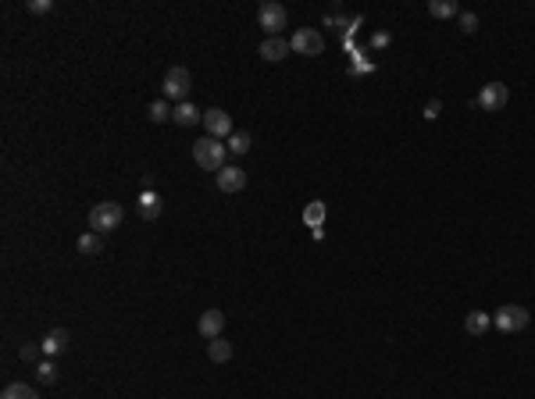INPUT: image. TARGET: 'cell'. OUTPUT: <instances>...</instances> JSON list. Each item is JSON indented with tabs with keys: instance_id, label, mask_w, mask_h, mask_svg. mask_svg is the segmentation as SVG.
Instances as JSON below:
<instances>
[{
	"instance_id": "obj_15",
	"label": "cell",
	"mask_w": 535,
	"mask_h": 399,
	"mask_svg": "<svg viewBox=\"0 0 535 399\" xmlns=\"http://www.w3.org/2000/svg\"><path fill=\"white\" fill-rule=\"evenodd\" d=\"M136 207H139V217L153 221V217L160 214V196H157L153 189H143V193H139V200H136Z\"/></svg>"
},
{
	"instance_id": "obj_17",
	"label": "cell",
	"mask_w": 535,
	"mask_h": 399,
	"mask_svg": "<svg viewBox=\"0 0 535 399\" xmlns=\"http://www.w3.org/2000/svg\"><path fill=\"white\" fill-rule=\"evenodd\" d=\"M489 324H493V317H489V314H482V310H471V314L464 317V328H467L471 335H486V331H489Z\"/></svg>"
},
{
	"instance_id": "obj_20",
	"label": "cell",
	"mask_w": 535,
	"mask_h": 399,
	"mask_svg": "<svg viewBox=\"0 0 535 399\" xmlns=\"http://www.w3.org/2000/svg\"><path fill=\"white\" fill-rule=\"evenodd\" d=\"M0 399H39V395H36V388H32V385L15 381V385H8L4 392H0Z\"/></svg>"
},
{
	"instance_id": "obj_23",
	"label": "cell",
	"mask_w": 535,
	"mask_h": 399,
	"mask_svg": "<svg viewBox=\"0 0 535 399\" xmlns=\"http://www.w3.org/2000/svg\"><path fill=\"white\" fill-rule=\"evenodd\" d=\"M250 143H253V139H250L246 132H232V136H229V153L243 157V153H250Z\"/></svg>"
},
{
	"instance_id": "obj_24",
	"label": "cell",
	"mask_w": 535,
	"mask_h": 399,
	"mask_svg": "<svg viewBox=\"0 0 535 399\" xmlns=\"http://www.w3.org/2000/svg\"><path fill=\"white\" fill-rule=\"evenodd\" d=\"M25 11L29 15H46V11H54V0H25Z\"/></svg>"
},
{
	"instance_id": "obj_26",
	"label": "cell",
	"mask_w": 535,
	"mask_h": 399,
	"mask_svg": "<svg viewBox=\"0 0 535 399\" xmlns=\"http://www.w3.org/2000/svg\"><path fill=\"white\" fill-rule=\"evenodd\" d=\"M460 29H464V32H478V15L460 11Z\"/></svg>"
},
{
	"instance_id": "obj_1",
	"label": "cell",
	"mask_w": 535,
	"mask_h": 399,
	"mask_svg": "<svg viewBox=\"0 0 535 399\" xmlns=\"http://www.w3.org/2000/svg\"><path fill=\"white\" fill-rule=\"evenodd\" d=\"M193 160H196L203 171H222V167H225V160H229V146H225L222 139L203 136V139H196V143H193Z\"/></svg>"
},
{
	"instance_id": "obj_14",
	"label": "cell",
	"mask_w": 535,
	"mask_h": 399,
	"mask_svg": "<svg viewBox=\"0 0 535 399\" xmlns=\"http://www.w3.org/2000/svg\"><path fill=\"white\" fill-rule=\"evenodd\" d=\"M325 214H329L325 203H321V200H310V203L303 207V224L314 228V232H321V224H325Z\"/></svg>"
},
{
	"instance_id": "obj_16",
	"label": "cell",
	"mask_w": 535,
	"mask_h": 399,
	"mask_svg": "<svg viewBox=\"0 0 535 399\" xmlns=\"http://www.w3.org/2000/svg\"><path fill=\"white\" fill-rule=\"evenodd\" d=\"M207 357H210L214 364H229V360H232V342H225L222 335L210 338V342H207Z\"/></svg>"
},
{
	"instance_id": "obj_11",
	"label": "cell",
	"mask_w": 535,
	"mask_h": 399,
	"mask_svg": "<svg viewBox=\"0 0 535 399\" xmlns=\"http://www.w3.org/2000/svg\"><path fill=\"white\" fill-rule=\"evenodd\" d=\"M222 328H225V314H222L218 307L203 310V314H200V321H196V331H200L203 338H218V335H222Z\"/></svg>"
},
{
	"instance_id": "obj_19",
	"label": "cell",
	"mask_w": 535,
	"mask_h": 399,
	"mask_svg": "<svg viewBox=\"0 0 535 399\" xmlns=\"http://www.w3.org/2000/svg\"><path fill=\"white\" fill-rule=\"evenodd\" d=\"M75 250H79V253H86V257H96V253L103 250V239H100L96 232H82V236L75 239Z\"/></svg>"
},
{
	"instance_id": "obj_6",
	"label": "cell",
	"mask_w": 535,
	"mask_h": 399,
	"mask_svg": "<svg viewBox=\"0 0 535 399\" xmlns=\"http://www.w3.org/2000/svg\"><path fill=\"white\" fill-rule=\"evenodd\" d=\"M203 129H207V136L210 139H229L232 132H236V125H232V114L229 110H222V107H210V110H203Z\"/></svg>"
},
{
	"instance_id": "obj_22",
	"label": "cell",
	"mask_w": 535,
	"mask_h": 399,
	"mask_svg": "<svg viewBox=\"0 0 535 399\" xmlns=\"http://www.w3.org/2000/svg\"><path fill=\"white\" fill-rule=\"evenodd\" d=\"M36 381H43V385H54V381H58V364H54V360H43V364H36Z\"/></svg>"
},
{
	"instance_id": "obj_18",
	"label": "cell",
	"mask_w": 535,
	"mask_h": 399,
	"mask_svg": "<svg viewBox=\"0 0 535 399\" xmlns=\"http://www.w3.org/2000/svg\"><path fill=\"white\" fill-rule=\"evenodd\" d=\"M428 15H436V18H460V4H457V0H432V4H428Z\"/></svg>"
},
{
	"instance_id": "obj_4",
	"label": "cell",
	"mask_w": 535,
	"mask_h": 399,
	"mask_svg": "<svg viewBox=\"0 0 535 399\" xmlns=\"http://www.w3.org/2000/svg\"><path fill=\"white\" fill-rule=\"evenodd\" d=\"M493 324L500 331H524L531 324V314L521 307V303H503L496 314H493Z\"/></svg>"
},
{
	"instance_id": "obj_5",
	"label": "cell",
	"mask_w": 535,
	"mask_h": 399,
	"mask_svg": "<svg viewBox=\"0 0 535 399\" xmlns=\"http://www.w3.org/2000/svg\"><path fill=\"white\" fill-rule=\"evenodd\" d=\"M286 22H289V15H286L282 4H275V0H264V4L257 8V25H260L268 36H282Z\"/></svg>"
},
{
	"instance_id": "obj_8",
	"label": "cell",
	"mask_w": 535,
	"mask_h": 399,
	"mask_svg": "<svg viewBox=\"0 0 535 399\" xmlns=\"http://www.w3.org/2000/svg\"><path fill=\"white\" fill-rule=\"evenodd\" d=\"M507 100H510V89H507L503 82H489V86H482L474 107H482V110H503Z\"/></svg>"
},
{
	"instance_id": "obj_10",
	"label": "cell",
	"mask_w": 535,
	"mask_h": 399,
	"mask_svg": "<svg viewBox=\"0 0 535 399\" xmlns=\"http://www.w3.org/2000/svg\"><path fill=\"white\" fill-rule=\"evenodd\" d=\"M43 353H46V360H54V357H61V353H68V346H72V335L65 331V328H50L46 335H43Z\"/></svg>"
},
{
	"instance_id": "obj_21",
	"label": "cell",
	"mask_w": 535,
	"mask_h": 399,
	"mask_svg": "<svg viewBox=\"0 0 535 399\" xmlns=\"http://www.w3.org/2000/svg\"><path fill=\"white\" fill-rule=\"evenodd\" d=\"M146 114H150V122H153V125H165V122L172 118V107H168V100H153Z\"/></svg>"
},
{
	"instance_id": "obj_12",
	"label": "cell",
	"mask_w": 535,
	"mask_h": 399,
	"mask_svg": "<svg viewBox=\"0 0 535 399\" xmlns=\"http://www.w3.org/2000/svg\"><path fill=\"white\" fill-rule=\"evenodd\" d=\"M293 46H289V39H282V36H264V43H260V57L264 61H282V57L289 53Z\"/></svg>"
},
{
	"instance_id": "obj_3",
	"label": "cell",
	"mask_w": 535,
	"mask_h": 399,
	"mask_svg": "<svg viewBox=\"0 0 535 399\" xmlns=\"http://www.w3.org/2000/svg\"><path fill=\"white\" fill-rule=\"evenodd\" d=\"M160 89H165V100L186 103V96H189V89H193V72L182 68V65L168 68V72H165V82H160Z\"/></svg>"
},
{
	"instance_id": "obj_27",
	"label": "cell",
	"mask_w": 535,
	"mask_h": 399,
	"mask_svg": "<svg viewBox=\"0 0 535 399\" xmlns=\"http://www.w3.org/2000/svg\"><path fill=\"white\" fill-rule=\"evenodd\" d=\"M439 110H443V100H428V103H424V118H428V122L439 118Z\"/></svg>"
},
{
	"instance_id": "obj_7",
	"label": "cell",
	"mask_w": 535,
	"mask_h": 399,
	"mask_svg": "<svg viewBox=\"0 0 535 399\" xmlns=\"http://www.w3.org/2000/svg\"><path fill=\"white\" fill-rule=\"evenodd\" d=\"M289 46L296 53H303V57H317L321 50H325V36H321L317 29H296L293 39H289Z\"/></svg>"
},
{
	"instance_id": "obj_13",
	"label": "cell",
	"mask_w": 535,
	"mask_h": 399,
	"mask_svg": "<svg viewBox=\"0 0 535 399\" xmlns=\"http://www.w3.org/2000/svg\"><path fill=\"white\" fill-rule=\"evenodd\" d=\"M172 122H175V125H182V129H193L196 122L203 125V110H200L196 103H189V100H186V103H179V107L172 110Z\"/></svg>"
},
{
	"instance_id": "obj_2",
	"label": "cell",
	"mask_w": 535,
	"mask_h": 399,
	"mask_svg": "<svg viewBox=\"0 0 535 399\" xmlns=\"http://www.w3.org/2000/svg\"><path fill=\"white\" fill-rule=\"evenodd\" d=\"M122 217H125V207H122V203L103 200V203H96V207L89 210V232H96V236L115 232V228L122 224Z\"/></svg>"
},
{
	"instance_id": "obj_9",
	"label": "cell",
	"mask_w": 535,
	"mask_h": 399,
	"mask_svg": "<svg viewBox=\"0 0 535 399\" xmlns=\"http://www.w3.org/2000/svg\"><path fill=\"white\" fill-rule=\"evenodd\" d=\"M214 182H218L222 193H243V189H246V171H243L239 164H225Z\"/></svg>"
},
{
	"instance_id": "obj_25",
	"label": "cell",
	"mask_w": 535,
	"mask_h": 399,
	"mask_svg": "<svg viewBox=\"0 0 535 399\" xmlns=\"http://www.w3.org/2000/svg\"><path fill=\"white\" fill-rule=\"evenodd\" d=\"M43 353V346H32V342H22V346H18V357L22 360H36Z\"/></svg>"
}]
</instances>
